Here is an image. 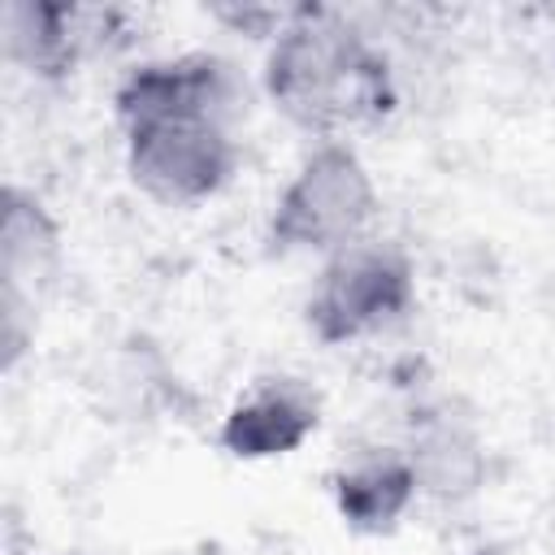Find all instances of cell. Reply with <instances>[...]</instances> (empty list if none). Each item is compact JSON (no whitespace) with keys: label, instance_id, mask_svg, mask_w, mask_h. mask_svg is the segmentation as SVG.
I'll return each mask as SVG.
<instances>
[{"label":"cell","instance_id":"4","mask_svg":"<svg viewBox=\"0 0 555 555\" xmlns=\"http://www.w3.org/2000/svg\"><path fill=\"white\" fill-rule=\"evenodd\" d=\"M121 134L130 182L169 208L217 195L238 169L230 121L208 113H156L121 126Z\"/></svg>","mask_w":555,"mask_h":555},{"label":"cell","instance_id":"2","mask_svg":"<svg viewBox=\"0 0 555 555\" xmlns=\"http://www.w3.org/2000/svg\"><path fill=\"white\" fill-rule=\"evenodd\" d=\"M377 212V186L360 152L343 139L317 143L295 178L278 191L264 243L278 256L291 251H325L334 256L338 247L364 238V225Z\"/></svg>","mask_w":555,"mask_h":555},{"label":"cell","instance_id":"1","mask_svg":"<svg viewBox=\"0 0 555 555\" xmlns=\"http://www.w3.org/2000/svg\"><path fill=\"white\" fill-rule=\"evenodd\" d=\"M264 95L299 130L338 139L395 108L386 52L343 13L299 4L264 56Z\"/></svg>","mask_w":555,"mask_h":555},{"label":"cell","instance_id":"3","mask_svg":"<svg viewBox=\"0 0 555 555\" xmlns=\"http://www.w3.org/2000/svg\"><path fill=\"white\" fill-rule=\"evenodd\" d=\"M416 299V269L412 256L390 238H356L325 256L304 321L317 343L343 347L369 338L412 312Z\"/></svg>","mask_w":555,"mask_h":555},{"label":"cell","instance_id":"7","mask_svg":"<svg viewBox=\"0 0 555 555\" xmlns=\"http://www.w3.org/2000/svg\"><path fill=\"white\" fill-rule=\"evenodd\" d=\"M399 451L412 464L416 490L434 503H468L490 477V451L477 425L451 408L416 412Z\"/></svg>","mask_w":555,"mask_h":555},{"label":"cell","instance_id":"5","mask_svg":"<svg viewBox=\"0 0 555 555\" xmlns=\"http://www.w3.org/2000/svg\"><path fill=\"white\" fill-rule=\"evenodd\" d=\"M238 95L243 91L230 61L212 52H186L169 61H143L139 69H130L113 91V108L121 126L156 113H208L234 121Z\"/></svg>","mask_w":555,"mask_h":555},{"label":"cell","instance_id":"6","mask_svg":"<svg viewBox=\"0 0 555 555\" xmlns=\"http://www.w3.org/2000/svg\"><path fill=\"white\" fill-rule=\"evenodd\" d=\"M113 17V9H78L65 0H9L0 22L4 56L26 74L56 82L74 74L87 52L108 43Z\"/></svg>","mask_w":555,"mask_h":555},{"label":"cell","instance_id":"9","mask_svg":"<svg viewBox=\"0 0 555 555\" xmlns=\"http://www.w3.org/2000/svg\"><path fill=\"white\" fill-rule=\"evenodd\" d=\"M330 494H334L343 525L351 533L373 538V533H390L408 516L421 490H416L408 455L399 447H382V451H364L338 464L330 477Z\"/></svg>","mask_w":555,"mask_h":555},{"label":"cell","instance_id":"8","mask_svg":"<svg viewBox=\"0 0 555 555\" xmlns=\"http://www.w3.org/2000/svg\"><path fill=\"white\" fill-rule=\"evenodd\" d=\"M321 425V399L295 377H269L221 421V447L234 460H278L299 451Z\"/></svg>","mask_w":555,"mask_h":555},{"label":"cell","instance_id":"11","mask_svg":"<svg viewBox=\"0 0 555 555\" xmlns=\"http://www.w3.org/2000/svg\"><path fill=\"white\" fill-rule=\"evenodd\" d=\"M30 338H35V299L0 286V364H4V373L17 369Z\"/></svg>","mask_w":555,"mask_h":555},{"label":"cell","instance_id":"10","mask_svg":"<svg viewBox=\"0 0 555 555\" xmlns=\"http://www.w3.org/2000/svg\"><path fill=\"white\" fill-rule=\"evenodd\" d=\"M61 264V225L35 191L4 186L0 195V286L35 299Z\"/></svg>","mask_w":555,"mask_h":555}]
</instances>
